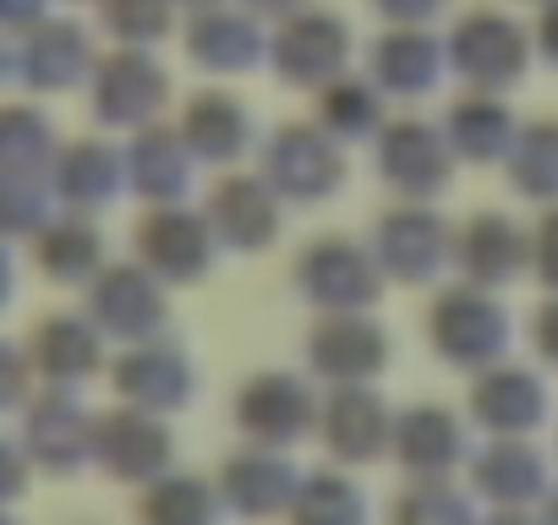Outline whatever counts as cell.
<instances>
[{
    "label": "cell",
    "mask_w": 558,
    "mask_h": 525,
    "mask_svg": "<svg viewBox=\"0 0 558 525\" xmlns=\"http://www.w3.org/2000/svg\"><path fill=\"white\" fill-rule=\"evenodd\" d=\"M0 525H17V520H12V514H0Z\"/></svg>",
    "instance_id": "5"
},
{
    "label": "cell",
    "mask_w": 558,
    "mask_h": 525,
    "mask_svg": "<svg viewBox=\"0 0 558 525\" xmlns=\"http://www.w3.org/2000/svg\"><path fill=\"white\" fill-rule=\"evenodd\" d=\"M23 481H28V454H23L17 443L0 438V503L17 498V492H23Z\"/></svg>",
    "instance_id": "3"
},
{
    "label": "cell",
    "mask_w": 558,
    "mask_h": 525,
    "mask_svg": "<svg viewBox=\"0 0 558 525\" xmlns=\"http://www.w3.org/2000/svg\"><path fill=\"white\" fill-rule=\"evenodd\" d=\"M23 454L39 460V465H61V471L83 454V432L72 427L66 405H39V411L28 416V443H23Z\"/></svg>",
    "instance_id": "1"
},
{
    "label": "cell",
    "mask_w": 558,
    "mask_h": 525,
    "mask_svg": "<svg viewBox=\"0 0 558 525\" xmlns=\"http://www.w3.org/2000/svg\"><path fill=\"white\" fill-rule=\"evenodd\" d=\"M148 520H154V525H197V520H203V498H192L186 487H165V492L148 503Z\"/></svg>",
    "instance_id": "2"
},
{
    "label": "cell",
    "mask_w": 558,
    "mask_h": 525,
    "mask_svg": "<svg viewBox=\"0 0 558 525\" xmlns=\"http://www.w3.org/2000/svg\"><path fill=\"white\" fill-rule=\"evenodd\" d=\"M23 383H28V373H23V362L7 351V345H0V411H7V405H17L23 400Z\"/></svg>",
    "instance_id": "4"
}]
</instances>
